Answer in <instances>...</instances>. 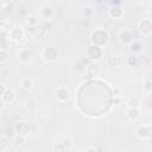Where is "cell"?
I'll return each instance as SVG.
<instances>
[{"label": "cell", "instance_id": "cell-29", "mask_svg": "<svg viewBox=\"0 0 152 152\" xmlns=\"http://www.w3.org/2000/svg\"><path fill=\"white\" fill-rule=\"evenodd\" d=\"M127 64H128V65H131V66H135V65L138 64V58H137V57H134V56L128 57V58H127Z\"/></svg>", "mask_w": 152, "mask_h": 152}, {"label": "cell", "instance_id": "cell-25", "mask_svg": "<svg viewBox=\"0 0 152 152\" xmlns=\"http://www.w3.org/2000/svg\"><path fill=\"white\" fill-rule=\"evenodd\" d=\"M8 58H10V52L5 48H1L0 49V62L5 63V62L8 61Z\"/></svg>", "mask_w": 152, "mask_h": 152}, {"label": "cell", "instance_id": "cell-17", "mask_svg": "<svg viewBox=\"0 0 152 152\" xmlns=\"http://www.w3.org/2000/svg\"><path fill=\"white\" fill-rule=\"evenodd\" d=\"M108 15H109L112 19H120V18L124 15V11H122L119 6H114V7H112V8L108 11Z\"/></svg>", "mask_w": 152, "mask_h": 152}, {"label": "cell", "instance_id": "cell-23", "mask_svg": "<svg viewBox=\"0 0 152 152\" xmlns=\"http://www.w3.org/2000/svg\"><path fill=\"white\" fill-rule=\"evenodd\" d=\"M126 106L127 108H132V107H139L140 106V101L137 96H131L127 101H126Z\"/></svg>", "mask_w": 152, "mask_h": 152}, {"label": "cell", "instance_id": "cell-5", "mask_svg": "<svg viewBox=\"0 0 152 152\" xmlns=\"http://www.w3.org/2000/svg\"><path fill=\"white\" fill-rule=\"evenodd\" d=\"M74 146V142L70 138H63L59 142H57L55 146H53V151H70Z\"/></svg>", "mask_w": 152, "mask_h": 152}, {"label": "cell", "instance_id": "cell-15", "mask_svg": "<svg viewBox=\"0 0 152 152\" xmlns=\"http://www.w3.org/2000/svg\"><path fill=\"white\" fill-rule=\"evenodd\" d=\"M25 108L31 112V113H34L37 109H38V101L37 99L34 97H28L26 101H25Z\"/></svg>", "mask_w": 152, "mask_h": 152}, {"label": "cell", "instance_id": "cell-24", "mask_svg": "<svg viewBox=\"0 0 152 152\" xmlns=\"http://www.w3.org/2000/svg\"><path fill=\"white\" fill-rule=\"evenodd\" d=\"M26 23H27V25H28L30 27L37 26V25H38V17H37V15H34V14H31V15H28V17H27Z\"/></svg>", "mask_w": 152, "mask_h": 152}, {"label": "cell", "instance_id": "cell-28", "mask_svg": "<svg viewBox=\"0 0 152 152\" xmlns=\"http://www.w3.org/2000/svg\"><path fill=\"white\" fill-rule=\"evenodd\" d=\"M15 133V129H14V127H7L6 129H5V137L6 138H8V139H11V138H14V134Z\"/></svg>", "mask_w": 152, "mask_h": 152}, {"label": "cell", "instance_id": "cell-8", "mask_svg": "<svg viewBox=\"0 0 152 152\" xmlns=\"http://www.w3.org/2000/svg\"><path fill=\"white\" fill-rule=\"evenodd\" d=\"M70 95L71 94H70V90H69L68 87L62 86V87H58L56 89V99L59 102H66V101H69Z\"/></svg>", "mask_w": 152, "mask_h": 152}, {"label": "cell", "instance_id": "cell-33", "mask_svg": "<svg viewBox=\"0 0 152 152\" xmlns=\"http://www.w3.org/2000/svg\"><path fill=\"white\" fill-rule=\"evenodd\" d=\"M90 150H95V147H88L87 151H90Z\"/></svg>", "mask_w": 152, "mask_h": 152}, {"label": "cell", "instance_id": "cell-11", "mask_svg": "<svg viewBox=\"0 0 152 152\" xmlns=\"http://www.w3.org/2000/svg\"><path fill=\"white\" fill-rule=\"evenodd\" d=\"M15 100V94H14V90L11 89V88H7V90L1 95V101L2 103H7V104H11L13 103Z\"/></svg>", "mask_w": 152, "mask_h": 152}, {"label": "cell", "instance_id": "cell-12", "mask_svg": "<svg viewBox=\"0 0 152 152\" xmlns=\"http://www.w3.org/2000/svg\"><path fill=\"white\" fill-rule=\"evenodd\" d=\"M14 129H15V134H23V135L28 134V125L25 121H18L14 125Z\"/></svg>", "mask_w": 152, "mask_h": 152}, {"label": "cell", "instance_id": "cell-6", "mask_svg": "<svg viewBox=\"0 0 152 152\" xmlns=\"http://www.w3.org/2000/svg\"><path fill=\"white\" fill-rule=\"evenodd\" d=\"M138 138L140 139H148L152 138V126L151 125H140L135 131Z\"/></svg>", "mask_w": 152, "mask_h": 152}, {"label": "cell", "instance_id": "cell-2", "mask_svg": "<svg viewBox=\"0 0 152 152\" xmlns=\"http://www.w3.org/2000/svg\"><path fill=\"white\" fill-rule=\"evenodd\" d=\"M86 57L91 62L99 61L102 57V48L91 43L90 45H88V48L86 50Z\"/></svg>", "mask_w": 152, "mask_h": 152}, {"label": "cell", "instance_id": "cell-32", "mask_svg": "<svg viewBox=\"0 0 152 152\" xmlns=\"http://www.w3.org/2000/svg\"><path fill=\"white\" fill-rule=\"evenodd\" d=\"M48 1H49V2H51V4H53V2H57L58 0H48Z\"/></svg>", "mask_w": 152, "mask_h": 152}, {"label": "cell", "instance_id": "cell-19", "mask_svg": "<svg viewBox=\"0 0 152 152\" xmlns=\"http://www.w3.org/2000/svg\"><path fill=\"white\" fill-rule=\"evenodd\" d=\"M40 13H42V15H43L45 19H51V18H53V15H55V11H53V8H52L50 5L43 6L42 10H40Z\"/></svg>", "mask_w": 152, "mask_h": 152}, {"label": "cell", "instance_id": "cell-26", "mask_svg": "<svg viewBox=\"0 0 152 152\" xmlns=\"http://www.w3.org/2000/svg\"><path fill=\"white\" fill-rule=\"evenodd\" d=\"M107 64H108V66H118L120 64V58L119 57H115V56L108 57Z\"/></svg>", "mask_w": 152, "mask_h": 152}, {"label": "cell", "instance_id": "cell-13", "mask_svg": "<svg viewBox=\"0 0 152 152\" xmlns=\"http://www.w3.org/2000/svg\"><path fill=\"white\" fill-rule=\"evenodd\" d=\"M31 28V34L34 37V38H44L46 36V30L43 27V26H33V27H30Z\"/></svg>", "mask_w": 152, "mask_h": 152}, {"label": "cell", "instance_id": "cell-22", "mask_svg": "<svg viewBox=\"0 0 152 152\" xmlns=\"http://www.w3.org/2000/svg\"><path fill=\"white\" fill-rule=\"evenodd\" d=\"M20 86H21V88H23L24 90L30 91V90H32V88H33V81H32V78H30V77H24V78L20 81Z\"/></svg>", "mask_w": 152, "mask_h": 152}, {"label": "cell", "instance_id": "cell-14", "mask_svg": "<svg viewBox=\"0 0 152 152\" xmlns=\"http://www.w3.org/2000/svg\"><path fill=\"white\" fill-rule=\"evenodd\" d=\"M127 118L131 121H137L140 118V109L139 107H132V108H127Z\"/></svg>", "mask_w": 152, "mask_h": 152}, {"label": "cell", "instance_id": "cell-30", "mask_svg": "<svg viewBox=\"0 0 152 152\" xmlns=\"http://www.w3.org/2000/svg\"><path fill=\"white\" fill-rule=\"evenodd\" d=\"M0 88H1V93H0V94L2 95V94L7 90V87H6V84H1V86H0Z\"/></svg>", "mask_w": 152, "mask_h": 152}, {"label": "cell", "instance_id": "cell-9", "mask_svg": "<svg viewBox=\"0 0 152 152\" xmlns=\"http://www.w3.org/2000/svg\"><path fill=\"white\" fill-rule=\"evenodd\" d=\"M119 42L122 45H131L134 42L132 31H129V30H122L119 33Z\"/></svg>", "mask_w": 152, "mask_h": 152}, {"label": "cell", "instance_id": "cell-18", "mask_svg": "<svg viewBox=\"0 0 152 152\" xmlns=\"http://www.w3.org/2000/svg\"><path fill=\"white\" fill-rule=\"evenodd\" d=\"M31 52L27 50V49H25V48H23L20 51H19V53H18V58H19V61L21 62V63H27L30 59H31Z\"/></svg>", "mask_w": 152, "mask_h": 152}, {"label": "cell", "instance_id": "cell-7", "mask_svg": "<svg viewBox=\"0 0 152 152\" xmlns=\"http://www.w3.org/2000/svg\"><path fill=\"white\" fill-rule=\"evenodd\" d=\"M25 32L21 27H12L10 31H8V37L10 39H12L13 42H17V43H20L25 37Z\"/></svg>", "mask_w": 152, "mask_h": 152}, {"label": "cell", "instance_id": "cell-31", "mask_svg": "<svg viewBox=\"0 0 152 152\" xmlns=\"http://www.w3.org/2000/svg\"><path fill=\"white\" fill-rule=\"evenodd\" d=\"M114 91L116 93V94H115V96H120V89H118V88H115V89H114Z\"/></svg>", "mask_w": 152, "mask_h": 152}, {"label": "cell", "instance_id": "cell-1", "mask_svg": "<svg viewBox=\"0 0 152 152\" xmlns=\"http://www.w3.org/2000/svg\"><path fill=\"white\" fill-rule=\"evenodd\" d=\"M90 42L101 48L106 46L109 42V33L104 28H96L90 36Z\"/></svg>", "mask_w": 152, "mask_h": 152}, {"label": "cell", "instance_id": "cell-21", "mask_svg": "<svg viewBox=\"0 0 152 152\" xmlns=\"http://www.w3.org/2000/svg\"><path fill=\"white\" fill-rule=\"evenodd\" d=\"M144 88L146 91H152V71L146 72L144 76Z\"/></svg>", "mask_w": 152, "mask_h": 152}, {"label": "cell", "instance_id": "cell-4", "mask_svg": "<svg viewBox=\"0 0 152 152\" xmlns=\"http://www.w3.org/2000/svg\"><path fill=\"white\" fill-rule=\"evenodd\" d=\"M138 28L139 32L142 36H148L152 33V20L150 19H141L138 23Z\"/></svg>", "mask_w": 152, "mask_h": 152}, {"label": "cell", "instance_id": "cell-10", "mask_svg": "<svg viewBox=\"0 0 152 152\" xmlns=\"http://www.w3.org/2000/svg\"><path fill=\"white\" fill-rule=\"evenodd\" d=\"M86 74H87L88 78H96L101 74V66L99 64H95V63L89 64L86 69Z\"/></svg>", "mask_w": 152, "mask_h": 152}, {"label": "cell", "instance_id": "cell-16", "mask_svg": "<svg viewBox=\"0 0 152 152\" xmlns=\"http://www.w3.org/2000/svg\"><path fill=\"white\" fill-rule=\"evenodd\" d=\"M81 15L84 19H91L95 15V7H93V6H86V7H83L82 11H81Z\"/></svg>", "mask_w": 152, "mask_h": 152}, {"label": "cell", "instance_id": "cell-3", "mask_svg": "<svg viewBox=\"0 0 152 152\" xmlns=\"http://www.w3.org/2000/svg\"><path fill=\"white\" fill-rule=\"evenodd\" d=\"M42 56L44 58V61L46 62H55L58 57V51L55 46L50 45V46H45L42 51Z\"/></svg>", "mask_w": 152, "mask_h": 152}, {"label": "cell", "instance_id": "cell-20", "mask_svg": "<svg viewBox=\"0 0 152 152\" xmlns=\"http://www.w3.org/2000/svg\"><path fill=\"white\" fill-rule=\"evenodd\" d=\"M27 135H23V134H15L14 138H13V142L17 147H24L27 142V139H26Z\"/></svg>", "mask_w": 152, "mask_h": 152}, {"label": "cell", "instance_id": "cell-27", "mask_svg": "<svg viewBox=\"0 0 152 152\" xmlns=\"http://www.w3.org/2000/svg\"><path fill=\"white\" fill-rule=\"evenodd\" d=\"M129 48H131V51H132V52H139V51H141L142 44H141L140 42L134 40V42H133V43L129 45Z\"/></svg>", "mask_w": 152, "mask_h": 152}]
</instances>
